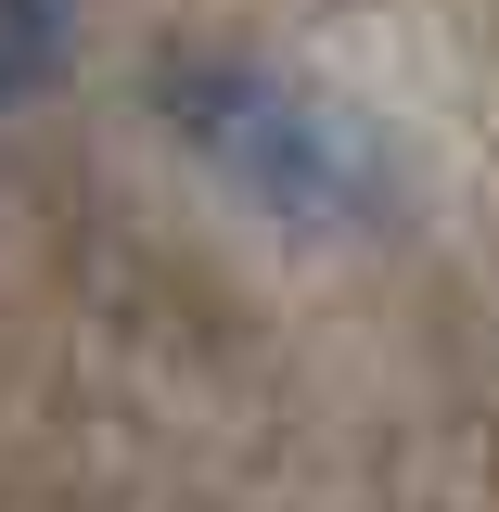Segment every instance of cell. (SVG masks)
Wrapping results in <instances>:
<instances>
[{
    "label": "cell",
    "instance_id": "1",
    "mask_svg": "<svg viewBox=\"0 0 499 512\" xmlns=\"http://www.w3.org/2000/svg\"><path fill=\"white\" fill-rule=\"evenodd\" d=\"M167 116H180V141L231 192H256L295 231H346V218H372V192H384V154L333 103H308L295 77H269V64H180Z\"/></svg>",
    "mask_w": 499,
    "mask_h": 512
},
{
    "label": "cell",
    "instance_id": "2",
    "mask_svg": "<svg viewBox=\"0 0 499 512\" xmlns=\"http://www.w3.org/2000/svg\"><path fill=\"white\" fill-rule=\"evenodd\" d=\"M64 26H77V0H0V103H26L64 64Z\"/></svg>",
    "mask_w": 499,
    "mask_h": 512
}]
</instances>
